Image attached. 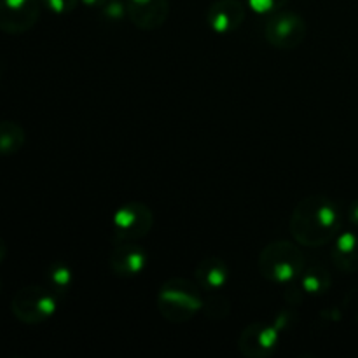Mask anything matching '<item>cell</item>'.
<instances>
[{
    "mask_svg": "<svg viewBox=\"0 0 358 358\" xmlns=\"http://www.w3.org/2000/svg\"><path fill=\"white\" fill-rule=\"evenodd\" d=\"M289 0H247V6L257 14H273L282 10Z\"/></svg>",
    "mask_w": 358,
    "mask_h": 358,
    "instance_id": "obj_17",
    "label": "cell"
},
{
    "mask_svg": "<svg viewBox=\"0 0 358 358\" xmlns=\"http://www.w3.org/2000/svg\"><path fill=\"white\" fill-rule=\"evenodd\" d=\"M48 283L49 289L56 294L58 297L65 296L70 290V285H72V271H70L69 266L65 264H51L48 271Z\"/></svg>",
    "mask_w": 358,
    "mask_h": 358,
    "instance_id": "obj_16",
    "label": "cell"
},
{
    "mask_svg": "<svg viewBox=\"0 0 358 358\" xmlns=\"http://www.w3.org/2000/svg\"><path fill=\"white\" fill-rule=\"evenodd\" d=\"M58 310V296L51 289L28 285L17 290L10 301V311L21 324L38 325L55 317Z\"/></svg>",
    "mask_w": 358,
    "mask_h": 358,
    "instance_id": "obj_4",
    "label": "cell"
},
{
    "mask_svg": "<svg viewBox=\"0 0 358 358\" xmlns=\"http://www.w3.org/2000/svg\"><path fill=\"white\" fill-rule=\"evenodd\" d=\"M308 35V24L303 16L292 10H278L264 24V38L269 45L282 51L299 48Z\"/></svg>",
    "mask_w": 358,
    "mask_h": 358,
    "instance_id": "obj_6",
    "label": "cell"
},
{
    "mask_svg": "<svg viewBox=\"0 0 358 358\" xmlns=\"http://www.w3.org/2000/svg\"><path fill=\"white\" fill-rule=\"evenodd\" d=\"M101 10H103V14L107 20L117 21V20H121L122 16H126V2L122 3L121 0H108Z\"/></svg>",
    "mask_w": 358,
    "mask_h": 358,
    "instance_id": "obj_19",
    "label": "cell"
},
{
    "mask_svg": "<svg viewBox=\"0 0 358 358\" xmlns=\"http://www.w3.org/2000/svg\"><path fill=\"white\" fill-rule=\"evenodd\" d=\"M154 226V213L142 201H128L119 206L112 219V236L115 243L138 241L150 233Z\"/></svg>",
    "mask_w": 358,
    "mask_h": 358,
    "instance_id": "obj_5",
    "label": "cell"
},
{
    "mask_svg": "<svg viewBox=\"0 0 358 358\" xmlns=\"http://www.w3.org/2000/svg\"><path fill=\"white\" fill-rule=\"evenodd\" d=\"M247 7L240 0H215L206 9V24L215 34L227 35L236 31L243 24Z\"/></svg>",
    "mask_w": 358,
    "mask_h": 358,
    "instance_id": "obj_11",
    "label": "cell"
},
{
    "mask_svg": "<svg viewBox=\"0 0 358 358\" xmlns=\"http://www.w3.org/2000/svg\"><path fill=\"white\" fill-rule=\"evenodd\" d=\"M194 278L201 289L205 290H220L226 287L229 278V269L224 259L206 257L198 262L194 269Z\"/></svg>",
    "mask_w": 358,
    "mask_h": 358,
    "instance_id": "obj_13",
    "label": "cell"
},
{
    "mask_svg": "<svg viewBox=\"0 0 358 358\" xmlns=\"http://www.w3.org/2000/svg\"><path fill=\"white\" fill-rule=\"evenodd\" d=\"M41 2H42V7L49 9L51 13L66 14V13H72L80 0H41Z\"/></svg>",
    "mask_w": 358,
    "mask_h": 358,
    "instance_id": "obj_18",
    "label": "cell"
},
{
    "mask_svg": "<svg viewBox=\"0 0 358 358\" xmlns=\"http://www.w3.org/2000/svg\"><path fill=\"white\" fill-rule=\"evenodd\" d=\"M343 217L332 199L311 194L301 199L290 215V234L301 247H324L341 233Z\"/></svg>",
    "mask_w": 358,
    "mask_h": 358,
    "instance_id": "obj_1",
    "label": "cell"
},
{
    "mask_svg": "<svg viewBox=\"0 0 358 358\" xmlns=\"http://www.w3.org/2000/svg\"><path fill=\"white\" fill-rule=\"evenodd\" d=\"M6 257H7V245H6V240L0 236V264L6 261Z\"/></svg>",
    "mask_w": 358,
    "mask_h": 358,
    "instance_id": "obj_22",
    "label": "cell"
},
{
    "mask_svg": "<svg viewBox=\"0 0 358 358\" xmlns=\"http://www.w3.org/2000/svg\"><path fill=\"white\" fill-rule=\"evenodd\" d=\"M24 142H27V133H24L23 126L17 122L0 121V156H13L23 149Z\"/></svg>",
    "mask_w": 358,
    "mask_h": 358,
    "instance_id": "obj_14",
    "label": "cell"
},
{
    "mask_svg": "<svg viewBox=\"0 0 358 358\" xmlns=\"http://www.w3.org/2000/svg\"><path fill=\"white\" fill-rule=\"evenodd\" d=\"M87 9H103L108 0H80Z\"/></svg>",
    "mask_w": 358,
    "mask_h": 358,
    "instance_id": "obj_21",
    "label": "cell"
},
{
    "mask_svg": "<svg viewBox=\"0 0 358 358\" xmlns=\"http://www.w3.org/2000/svg\"><path fill=\"white\" fill-rule=\"evenodd\" d=\"M280 343L278 329L268 324H250L238 336V350L247 358H266L275 353Z\"/></svg>",
    "mask_w": 358,
    "mask_h": 358,
    "instance_id": "obj_8",
    "label": "cell"
},
{
    "mask_svg": "<svg viewBox=\"0 0 358 358\" xmlns=\"http://www.w3.org/2000/svg\"><path fill=\"white\" fill-rule=\"evenodd\" d=\"M41 0H0V31L9 35L27 34L41 17Z\"/></svg>",
    "mask_w": 358,
    "mask_h": 358,
    "instance_id": "obj_7",
    "label": "cell"
},
{
    "mask_svg": "<svg viewBox=\"0 0 358 358\" xmlns=\"http://www.w3.org/2000/svg\"><path fill=\"white\" fill-rule=\"evenodd\" d=\"M331 259L336 268L341 273L358 271V234L339 233L334 240V247L331 250Z\"/></svg>",
    "mask_w": 358,
    "mask_h": 358,
    "instance_id": "obj_12",
    "label": "cell"
},
{
    "mask_svg": "<svg viewBox=\"0 0 358 358\" xmlns=\"http://www.w3.org/2000/svg\"><path fill=\"white\" fill-rule=\"evenodd\" d=\"M126 16L140 30H157L170 16V0H126Z\"/></svg>",
    "mask_w": 358,
    "mask_h": 358,
    "instance_id": "obj_9",
    "label": "cell"
},
{
    "mask_svg": "<svg viewBox=\"0 0 358 358\" xmlns=\"http://www.w3.org/2000/svg\"><path fill=\"white\" fill-rule=\"evenodd\" d=\"M201 287L185 278H170L157 292V310L170 324H187L203 310Z\"/></svg>",
    "mask_w": 358,
    "mask_h": 358,
    "instance_id": "obj_2",
    "label": "cell"
},
{
    "mask_svg": "<svg viewBox=\"0 0 358 358\" xmlns=\"http://www.w3.org/2000/svg\"><path fill=\"white\" fill-rule=\"evenodd\" d=\"M147 266V252L136 241L117 243L108 257V268L119 278H135Z\"/></svg>",
    "mask_w": 358,
    "mask_h": 358,
    "instance_id": "obj_10",
    "label": "cell"
},
{
    "mask_svg": "<svg viewBox=\"0 0 358 358\" xmlns=\"http://www.w3.org/2000/svg\"><path fill=\"white\" fill-rule=\"evenodd\" d=\"M306 269V257L299 243L287 240L266 245L259 254V271L273 283H290Z\"/></svg>",
    "mask_w": 358,
    "mask_h": 358,
    "instance_id": "obj_3",
    "label": "cell"
},
{
    "mask_svg": "<svg viewBox=\"0 0 358 358\" xmlns=\"http://www.w3.org/2000/svg\"><path fill=\"white\" fill-rule=\"evenodd\" d=\"M301 289L304 294H311V296H320L325 294L332 285V276L324 266H311L303 271L299 276Z\"/></svg>",
    "mask_w": 358,
    "mask_h": 358,
    "instance_id": "obj_15",
    "label": "cell"
},
{
    "mask_svg": "<svg viewBox=\"0 0 358 358\" xmlns=\"http://www.w3.org/2000/svg\"><path fill=\"white\" fill-rule=\"evenodd\" d=\"M348 219L353 226L358 227V199H355V201L348 206Z\"/></svg>",
    "mask_w": 358,
    "mask_h": 358,
    "instance_id": "obj_20",
    "label": "cell"
}]
</instances>
